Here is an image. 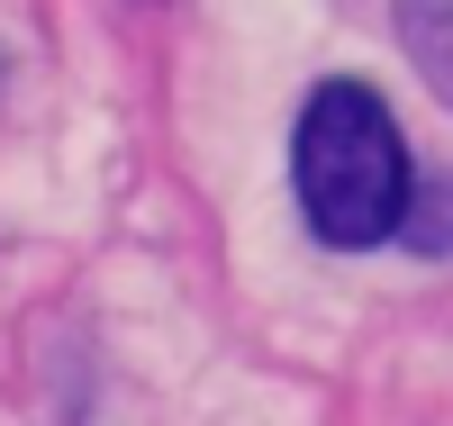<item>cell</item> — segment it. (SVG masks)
<instances>
[{
  "mask_svg": "<svg viewBox=\"0 0 453 426\" xmlns=\"http://www.w3.org/2000/svg\"><path fill=\"white\" fill-rule=\"evenodd\" d=\"M290 200L299 227L326 254H372L408 227V200H418V154H408L390 100L335 73L299 100L290 119Z\"/></svg>",
  "mask_w": 453,
  "mask_h": 426,
  "instance_id": "obj_1",
  "label": "cell"
},
{
  "mask_svg": "<svg viewBox=\"0 0 453 426\" xmlns=\"http://www.w3.org/2000/svg\"><path fill=\"white\" fill-rule=\"evenodd\" d=\"M399 46H408V64L453 100V0H399Z\"/></svg>",
  "mask_w": 453,
  "mask_h": 426,
  "instance_id": "obj_2",
  "label": "cell"
},
{
  "mask_svg": "<svg viewBox=\"0 0 453 426\" xmlns=\"http://www.w3.org/2000/svg\"><path fill=\"white\" fill-rule=\"evenodd\" d=\"M418 254H453V173L418 182V200H408V227H399Z\"/></svg>",
  "mask_w": 453,
  "mask_h": 426,
  "instance_id": "obj_3",
  "label": "cell"
}]
</instances>
